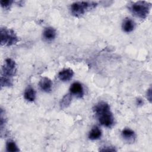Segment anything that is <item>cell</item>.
<instances>
[{"label": "cell", "mask_w": 152, "mask_h": 152, "mask_svg": "<svg viewBox=\"0 0 152 152\" xmlns=\"http://www.w3.org/2000/svg\"><path fill=\"white\" fill-rule=\"evenodd\" d=\"M142 103H143V101L142 99H141L140 98L137 99V104L138 105H141V104H142Z\"/></svg>", "instance_id": "cell-19"}, {"label": "cell", "mask_w": 152, "mask_h": 152, "mask_svg": "<svg viewBox=\"0 0 152 152\" xmlns=\"http://www.w3.org/2000/svg\"><path fill=\"white\" fill-rule=\"evenodd\" d=\"M151 88H150L148 90V91H147V96L148 97V96H149L148 97V99H149V100L150 101H151Z\"/></svg>", "instance_id": "cell-18"}, {"label": "cell", "mask_w": 152, "mask_h": 152, "mask_svg": "<svg viewBox=\"0 0 152 152\" xmlns=\"http://www.w3.org/2000/svg\"><path fill=\"white\" fill-rule=\"evenodd\" d=\"M24 98L29 102L34 101L36 97V93L34 90L31 87H28L24 91Z\"/></svg>", "instance_id": "cell-11"}, {"label": "cell", "mask_w": 152, "mask_h": 152, "mask_svg": "<svg viewBox=\"0 0 152 152\" xmlns=\"http://www.w3.org/2000/svg\"><path fill=\"white\" fill-rule=\"evenodd\" d=\"M97 115L99 117V122L106 127H110L114 124V118L110 109L103 111Z\"/></svg>", "instance_id": "cell-4"}, {"label": "cell", "mask_w": 152, "mask_h": 152, "mask_svg": "<svg viewBox=\"0 0 152 152\" xmlns=\"http://www.w3.org/2000/svg\"><path fill=\"white\" fill-rule=\"evenodd\" d=\"M151 8V4L146 1L133 2L129 7L130 11L137 17L145 18L148 14Z\"/></svg>", "instance_id": "cell-2"}, {"label": "cell", "mask_w": 152, "mask_h": 152, "mask_svg": "<svg viewBox=\"0 0 152 152\" xmlns=\"http://www.w3.org/2000/svg\"><path fill=\"white\" fill-rule=\"evenodd\" d=\"M1 86H10L12 85V81L10 77L1 75Z\"/></svg>", "instance_id": "cell-16"}, {"label": "cell", "mask_w": 152, "mask_h": 152, "mask_svg": "<svg viewBox=\"0 0 152 152\" xmlns=\"http://www.w3.org/2000/svg\"><path fill=\"white\" fill-rule=\"evenodd\" d=\"M97 5L95 2L90 1H79L72 3L70 10L71 14L75 17H81L87 11L94 8Z\"/></svg>", "instance_id": "cell-1"}, {"label": "cell", "mask_w": 152, "mask_h": 152, "mask_svg": "<svg viewBox=\"0 0 152 152\" xmlns=\"http://www.w3.org/2000/svg\"><path fill=\"white\" fill-rule=\"evenodd\" d=\"M74 75V72L69 68L64 69L61 71L58 74L59 78L63 81H68L70 80Z\"/></svg>", "instance_id": "cell-8"}, {"label": "cell", "mask_w": 152, "mask_h": 152, "mask_svg": "<svg viewBox=\"0 0 152 152\" xmlns=\"http://www.w3.org/2000/svg\"><path fill=\"white\" fill-rule=\"evenodd\" d=\"M122 136L124 139H125L128 141H134V140L135 138V135L134 132L129 128L124 129L122 131Z\"/></svg>", "instance_id": "cell-12"}, {"label": "cell", "mask_w": 152, "mask_h": 152, "mask_svg": "<svg viewBox=\"0 0 152 152\" xmlns=\"http://www.w3.org/2000/svg\"><path fill=\"white\" fill-rule=\"evenodd\" d=\"M12 2H13V1H11V0L1 1V5L3 8H8L11 6V5L12 4Z\"/></svg>", "instance_id": "cell-17"}, {"label": "cell", "mask_w": 152, "mask_h": 152, "mask_svg": "<svg viewBox=\"0 0 152 152\" xmlns=\"http://www.w3.org/2000/svg\"><path fill=\"white\" fill-rule=\"evenodd\" d=\"M135 24L134 21L130 18H126L124 20L122 23V28L124 31L129 33L132 31L134 28Z\"/></svg>", "instance_id": "cell-10"}, {"label": "cell", "mask_w": 152, "mask_h": 152, "mask_svg": "<svg viewBox=\"0 0 152 152\" xmlns=\"http://www.w3.org/2000/svg\"><path fill=\"white\" fill-rule=\"evenodd\" d=\"M102 132L100 129L99 128V127L95 126L90 131L88 134V138L91 140H95L100 138Z\"/></svg>", "instance_id": "cell-13"}, {"label": "cell", "mask_w": 152, "mask_h": 152, "mask_svg": "<svg viewBox=\"0 0 152 152\" xmlns=\"http://www.w3.org/2000/svg\"><path fill=\"white\" fill-rule=\"evenodd\" d=\"M39 86L42 90L45 92H50L52 90V81L48 77H43L39 82Z\"/></svg>", "instance_id": "cell-7"}, {"label": "cell", "mask_w": 152, "mask_h": 152, "mask_svg": "<svg viewBox=\"0 0 152 152\" xmlns=\"http://www.w3.org/2000/svg\"><path fill=\"white\" fill-rule=\"evenodd\" d=\"M69 90L71 94L77 96V97H81L84 94L83 86L78 82L74 83L71 86Z\"/></svg>", "instance_id": "cell-6"}, {"label": "cell", "mask_w": 152, "mask_h": 152, "mask_svg": "<svg viewBox=\"0 0 152 152\" xmlns=\"http://www.w3.org/2000/svg\"><path fill=\"white\" fill-rule=\"evenodd\" d=\"M56 30L51 27L46 28L43 33V38L47 41H51L53 40L56 37Z\"/></svg>", "instance_id": "cell-9"}, {"label": "cell", "mask_w": 152, "mask_h": 152, "mask_svg": "<svg viewBox=\"0 0 152 152\" xmlns=\"http://www.w3.org/2000/svg\"><path fill=\"white\" fill-rule=\"evenodd\" d=\"M71 101V94H67L64 96V97L61 99L60 102V106L61 108H65L68 107Z\"/></svg>", "instance_id": "cell-14"}, {"label": "cell", "mask_w": 152, "mask_h": 152, "mask_svg": "<svg viewBox=\"0 0 152 152\" xmlns=\"http://www.w3.org/2000/svg\"><path fill=\"white\" fill-rule=\"evenodd\" d=\"M18 41V38L12 30L6 28H1V43L2 45L11 46Z\"/></svg>", "instance_id": "cell-3"}, {"label": "cell", "mask_w": 152, "mask_h": 152, "mask_svg": "<svg viewBox=\"0 0 152 152\" xmlns=\"http://www.w3.org/2000/svg\"><path fill=\"white\" fill-rule=\"evenodd\" d=\"M6 148L7 150L10 152H15L19 151V149L18 148L15 143L12 141H9L7 142Z\"/></svg>", "instance_id": "cell-15"}, {"label": "cell", "mask_w": 152, "mask_h": 152, "mask_svg": "<svg viewBox=\"0 0 152 152\" xmlns=\"http://www.w3.org/2000/svg\"><path fill=\"white\" fill-rule=\"evenodd\" d=\"M16 72V65L15 62L11 59L8 58L5 60L4 65L2 69V75L11 77Z\"/></svg>", "instance_id": "cell-5"}]
</instances>
